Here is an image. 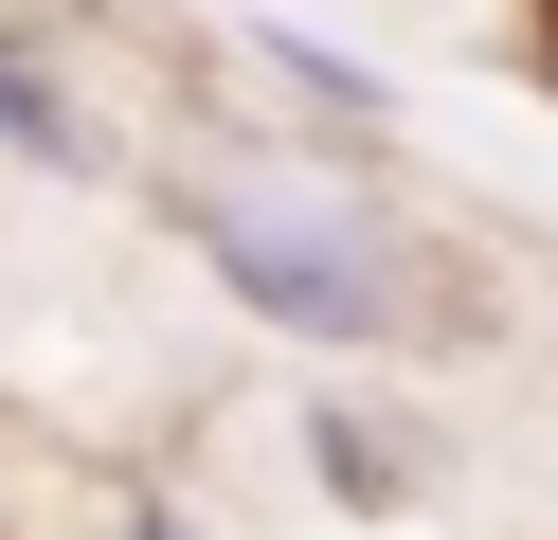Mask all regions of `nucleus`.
Segmentation results:
<instances>
[{
    "instance_id": "obj_1",
    "label": "nucleus",
    "mask_w": 558,
    "mask_h": 540,
    "mask_svg": "<svg viewBox=\"0 0 558 540\" xmlns=\"http://www.w3.org/2000/svg\"><path fill=\"white\" fill-rule=\"evenodd\" d=\"M162 235L198 252V288L234 324H270L306 360H433L450 343L433 216L378 163H325V144H181L162 163Z\"/></svg>"
},
{
    "instance_id": "obj_2",
    "label": "nucleus",
    "mask_w": 558,
    "mask_h": 540,
    "mask_svg": "<svg viewBox=\"0 0 558 540\" xmlns=\"http://www.w3.org/2000/svg\"><path fill=\"white\" fill-rule=\"evenodd\" d=\"M0 163L19 180H109L126 163L109 91H90V55H73V0H0Z\"/></svg>"
},
{
    "instance_id": "obj_3",
    "label": "nucleus",
    "mask_w": 558,
    "mask_h": 540,
    "mask_svg": "<svg viewBox=\"0 0 558 540\" xmlns=\"http://www.w3.org/2000/svg\"><path fill=\"white\" fill-rule=\"evenodd\" d=\"M234 72H253V91L289 108V127L325 144V163H361V144L397 127V72H378L361 36H325V19H289V0H270V19H234Z\"/></svg>"
},
{
    "instance_id": "obj_4",
    "label": "nucleus",
    "mask_w": 558,
    "mask_h": 540,
    "mask_svg": "<svg viewBox=\"0 0 558 540\" xmlns=\"http://www.w3.org/2000/svg\"><path fill=\"white\" fill-rule=\"evenodd\" d=\"M306 487H325V504H361V523H397L433 468H414V432L378 415V396H342V379H325V396H306Z\"/></svg>"
},
{
    "instance_id": "obj_5",
    "label": "nucleus",
    "mask_w": 558,
    "mask_h": 540,
    "mask_svg": "<svg viewBox=\"0 0 558 540\" xmlns=\"http://www.w3.org/2000/svg\"><path fill=\"white\" fill-rule=\"evenodd\" d=\"M378 19H450V36H486V19H505V0H378Z\"/></svg>"
},
{
    "instance_id": "obj_6",
    "label": "nucleus",
    "mask_w": 558,
    "mask_h": 540,
    "mask_svg": "<svg viewBox=\"0 0 558 540\" xmlns=\"http://www.w3.org/2000/svg\"><path fill=\"white\" fill-rule=\"evenodd\" d=\"M541 91H558V19H541Z\"/></svg>"
}]
</instances>
